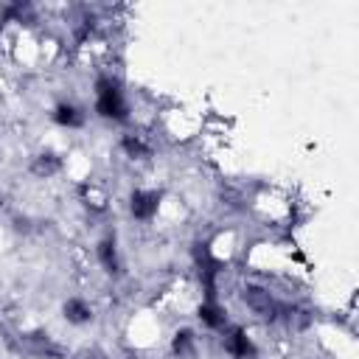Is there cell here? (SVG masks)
Masks as SVG:
<instances>
[{
	"label": "cell",
	"mask_w": 359,
	"mask_h": 359,
	"mask_svg": "<svg viewBox=\"0 0 359 359\" xmlns=\"http://www.w3.org/2000/svg\"><path fill=\"white\" fill-rule=\"evenodd\" d=\"M93 109H95L98 118L112 121V123H126L132 118L129 95H126L118 76H112V73L95 76V81H93Z\"/></svg>",
	"instance_id": "1"
},
{
	"label": "cell",
	"mask_w": 359,
	"mask_h": 359,
	"mask_svg": "<svg viewBox=\"0 0 359 359\" xmlns=\"http://www.w3.org/2000/svg\"><path fill=\"white\" fill-rule=\"evenodd\" d=\"M241 303H244L258 320H266V323H280L283 309H286L266 286H258V283L241 286Z\"/></svg>",
	"instance_id": "2"
},
{
	"label": "cell",
	"mask_w": 359,
	"mask_h": 359,
	"mask_svg": "<svg viewBox=\"0 0 359 359\" xmlns=\"http://www.w3.org/2000/svg\"><path fill=\"white\" fill-rule=\"evenodd\" d=\"M222 334V351L230 356V359H258V345L252 342L250 331L244 325H227Z\"/></svg>",
	"instance_id": "3"
},
{
	"label": "cell",
	"mask_w": 359,
	"mask_h": 359,
	"mask_svg": "<svg viewBox=\"0 0 359 359\" xmlns=\"http://www.w3.org/2000/svg\"><path fill=\"white\" fill-rule=\"evenodd\" d=\"M160 208H163V194L154 188H135L129 194V216L135 222H143V224L154 222Z\"/></svg>",
	"instance_id": "4"
},
{
	"label": "cell",
	"mask_w": 359,
	"mask_h": 359,
	"mask_svg": "<svg viewBox=\"0 0 359 359\" xmlns=\"http://www.w3.org/2000/svg\"><path fill=\"white\" fill-rule=\"evenodd\" d=\"M95 261L107 275H121V250H118V238L112 233H107L95 241Z\"/></svg>",
	"instance_id": "5"
},
{
	"label": "cell",
	"mask_w": 359,
	"mask_h": 359,
	"mask_svg": "<svg viewBox=\"0 0 359 359\" xmlns=\"http://www.w3.org/2000/svg\"><path fill=\"white\" fill-rule=\"evenodd\" d=\"M50 118H53V123L62 126V129H81V126L87 123V109H84L81 104H76V101L67 98V101H59V104L53 107Z\"/></svg>",
	"instance_id": "6"
},
{
	"label": "cell",
	"mask_w": 359,
	"mask_h": 359,
	"mask_svg": "<svg viewBox=\"0 0 359 359\" xmlns=\"http://www.w3.org/2000/svg\"><path fill=\"white\" fill-rule=\"evenodd\" d=\"M196 317L208 331H224L230 325V314L222 300H202L196 306Z\"/></svg>",
	"instance_id": "7"
},
{
	"label": "cell",
	"mask_w": 359,
	"mask_h": 359,
	"mask_svg": "<svg viewBox=\"0 0 359 359\" xmlns=\"http://www.w3.org/2000/svg\"><path fill=\"white\" fill-rule=\"evenodd\" d=\"M62 317H65L70 325H87V323L93 320V306H90L87 297L73 294V297H67V300L62 303Z\"/></svg>",
	"instance_id": "8"
},
{
	"label": "cell",
	"mask_w": 359,
	"mask_h": 359,
	"mask_svg": "<svg viewBox=\"0 0 359 359\" xmlns=\"http://www.w3.org/2000/svg\"><path fill=\"white\" fill-rule=\"evenodd\" d=\"M28 171L34 174V177H39V180H50L53 174H59L62 171V157L56 154V151H39L36 157H31V165H28Z\"/></svg>",
	"instance_id": "9"
},
{
	"label": "cell",
	"mask_w": 359,
	"mask_h": 359,
	"mask_svg": "<svg viewBox=\"0 0 359 359\" xmlns=\"http://www.w3.org/2000/svg\"><path fill=\"white\" fill-rule=\"evenodd\" d=\"M121 151L129 157V160H149L151 157V143L146 140V135H140V132H126L123 137H121Z\"/></svg>",
	"instance_id": "10"
},
{
	"label": "cell",
	"mask_w": 359,
	"mask_h": 359,
	"mask_svg": "<svg viewBox=\"0 0 359 359\" xmlns=\"http://www.w3.org/2000/svg\"><path fill=\"white\" fill-rule=\"evenodd\" d=\"M171 353L177 359H196V334L191 328H180L171 337Z\"/></svg>",
	"instance_id": "11"
},
{
	"label": "cell",
	"mask_w": 359,
	"mask_h": 359,
	"mask_svg": "<svg viewBox=\"0 0 359 359\" xmlns=\"http://www.w3.org/2000/svg\"><path fill=\"white\" fill-rule=\"evenodd\" d=\"M79 359H90V356H79Z\"/></svg>",
	"instance_id": "12"
}]
</instances>
